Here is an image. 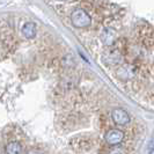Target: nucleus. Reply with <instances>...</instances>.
I'll return each mask as SVG.
<instances>
[{
  "label": "nucleus",
  "instance_id": "1",
  "mask_svg": "<svg viewBox=\"0 0 154 154\" xmlns=\"http://www.w3.org/2000/svg\"><path fill=\"white\" fill-rule=\"evenodd\" d=\"M71 21L72 24L77 28H86L91 26L92 17L84 8H75L71 14Z\"/></svg>",
  "mask_w": 154,
  "mask_h": 154
},
{
  "label": "nucleus",
  "instance_id": "2",
  "mask_svg": "<svg viewBox=\"0 0 154 154\" xmlns=\"http://www.w3.org/2000/svg\"><path fill=\"white\" fill-rule=\"evenodd\" d=\"M138 35L143 44H145L146 46L154 45V29L149 24H140L138 27Z\"/></svg>",
  "mask_w": 154,
  "mask_h": 154
},
{
  "label": "nucleus",
  "instance_id": "3",
  "mask_svg": "<svg viewBox=\"0 0 154 154\" xmlns=\"http://www.w3.org/2000/svg\"><path fill=\"white\" fill-rule=\"evenodd\" d=\"M111 118L116 125L125 126L130 123V115L126 110L122 108H115L111 111Z\"/></svg>",
  "mask_w": 154,
  "mask_h": 154
},
{
  "label": "nucleus",
  "instance_id": "4",
  "mask_svg": "<svg viewBox=\"0 0 154 154\" xmlns=\"http://www.w3.org/2000/svg\"><path fill=\"white\" fill-rule=\"evenodd\" d=\"M104 139H106V143L110 145V146H117L119 145L124 139V133L123 131L118 130V129H111L109 130L106 136H104Z\"/></svg>",
  "mask_w": 154,
  "mask_h": 154
},
{
  "label": "nucleus",
  "instance_id": "5",
  "mask_svg": "<svg viewBox=\"0 0 154 154\" xmlns=\"http://www.w3.org/2000/svg\"><path fill=\"white\" fill-rule=\"evenodd\" d=\"M36 31H37V29H36V24H35L34 22H26L22 26V28H21L22 35L28 39L34 38V37L36 36Z\"/></svg>",
  "mask_w": 154,
  "mask_h": 154
},
{
  "label": "nucleus",
  "instance_id": "6",
  "mask_svg": "<svg viewBox=\"0 0 154 154\" xmlns=\"http://www.w3.org/2000/svg\"><path fill=\"white\" fill-rule=\"evenodd\" d=\"M6 154H22V146L19 141H11L6 146Z\"/></svg>",
  "mask_w": 154,
  "mask_h": 154
},
{
  "label": "nucleus",
  "instance_id": "7",
  "mask_svg": "<svg viewBox=\"0 0 154 154\" xmlns=\"http://www.w3.org/2000/svg\"><path fill=\"white\" fill-rule=\"evenodd\" d=\"M106 37H108V38L106 39V41H103L104 44L111 45L112 43H115L116 35H115V32H114V30H111V29H104L103 32H102V39H104Z\"/></svg>",
  "mask_w": 154,
  "mask_h": 154
},
{
  "label": "nucleus",
  "instance_id": "8",
  "mask_svg": "<svg viewBox=\"0 0 154 154\" xmlns=\"http://www.w3.org/2000/svg\"><path fill=\"white\" fill-rule=\"evenodd\" d=\"M110 154H122V152H121L119 149H115V151H112Z\"/></svg>",
  "mask_w": 154,
  "mask_h": 154
},
{
  "label": "nucleus",
  "instance_id": "9",
  "mask_svg": "<svg viewBox=\"0 0 154 154\" xmlns=\"http://www.w3.org/2000/svg\"><path fill=\"white\" fill-rule=\"evenodd\" d=\"M59 1H65V0H59Z\"/></svg>",
  "mask_w": 154,
  "mask_h": 154
}]
</instances>
